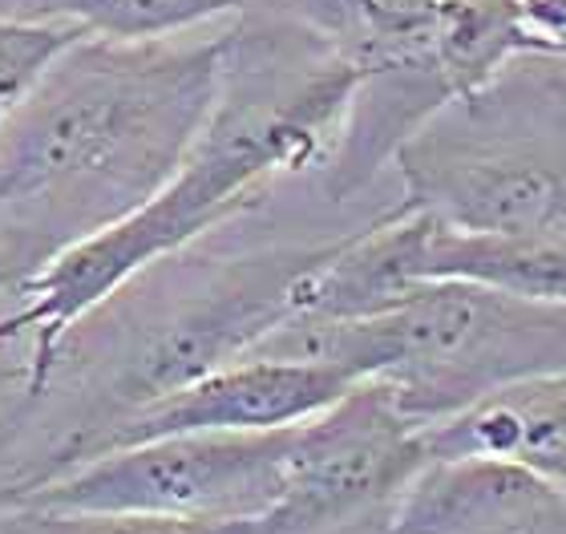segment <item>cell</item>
<instances>
[{"mask_svg":"<svg viewBox=\"0 0 566 534\" xmlns=\"http://www.w3.org/2000/svg\"><path fill=\"white\" fill-rule=\"evenodd\" d=\"M255 356L377 380L424 429L506 380L566 368V304L429 280L373 316L280 324Z\"/></svg>","mask_w":566,"mask_h":534,"instance_id":"277c9868","label":"cell"},{"mask_svg":"<svg viewBox=\"0 0 566 534\" xmlns=\"http://www.w3.org/2000/svg\"><path fill=\"white\" fill-rule=\"evenodd\" d=\"M292 429L170 433L97 453L4 506L118 511L158 519H263L280 499Z\"/></svg>","mask_w":566,"mask_h":534,"instance_id":"8992f818","label":"cell"},{"mask_svg":"<svg viewBox=\"0 0 566 534\" xmlns=\"http://www.w3.org/2000/svg\"><path fill=\"white\" fill-rule=\"evenodd\" d=\"M356 77V61L312 24L263 4L239 12L227 29L214 106L170 182L130 219L57 255L17 292L21 304L0 316V345L29 341L21 377L82 312L146 263L255 211L280 178L324 167Z\"/></svg>","mask_w":566,"mask_h":534,"instance_id":"7a4b0ae2","label":"cell"},{"mask_svg":"<svg viewBox=\"0 0 566 534\" xmlns=\"http://www.w3.org/2000/svg\"><path fill=\"white\" fill-rule=\"evenodd\" d=\"M77 36L82 29L61 21H0V126L21 106L49 61Z\"/></svg>","mask_w":566,"mask_h":534,"instance_id":"9a60e30c","label":"cell"},{"mask_svg":"<svg viewBox=\"0 0 566 534\" xmlns=\"http://www.w3.org/2000/svg\"><path fill=\"white\" fill-rule=\"evenodd\" d=\"M429 462L421 426L377 380H356L292 429L280 499L263 534H385L392 506Z\"/></svg>","mask_w":566,"mask_h":534,"instance_id":"52a82bcc","label":"cell"},{"mask_svg":"<svg viewBox=\"0 0 566 534\" xmlns=\"http://www.w3.org/2000/svg\"><path fill=\"white\" fill-rule=\"evenodd\" d=\"M227 29L109 41L82 33L0 126V292L158 195L211 114Z\"/></svg>","mask_w":566,"mask_h":534,"instance_id":"3957f363","label":"cell"},{"mask_svg":"<svg viewBox=\"0 0 566 534\" xmlns=\"http://www.w3.org/2000/svg\"><path fill=\"white\" fill-rule=\"evenodd\" d=\"M344 235L243 251L199 239L82 312L0 413V506L106 453L146 405L255 353L292 321L304 280Z\"/></svg>","mask_w":566,"mask_h":534,"instance_id":"6da1fadb","label":"cell"},{"mask_svg":"<svg viewBox=\"0 0 566 534\" xmlns=\"http://www.w3.org/2000/svg\"><path fill=\"white\" fill-rule=\"evenodd\" d=\"M424 458H506L566 478V368L506 380L421 429Z\"/></svg>","mask_w":566,"mask_h":534,"instance_id":"30bf717a","label":"cell"},{"mask_svg":"<svg viewBox=\"0 0 566 534\" xmlns=\"http://www.w3.org/2000/svg\"><path fill=\"white\" fill-rule=\"evenodd\" d=\"M413 214V284L458 280L506 296L566 304V239L458 231L433 214Z\"/></svg>","mask_w":566,"mask_h":534,"instance_id":"8fae6325","label":"cell"},{"mask_svg":"<svg viewBox=\"0 0 566 534\" xmlns=\"http://www.w3.org/2000/svg\"><path fill=\"white\" fill-rule=\"evenodd\" d=\"M522 12L566 61V0H522Z\"/></svg>","mask_w":566,"mask_h":534,"instance_id":"2e32d148","label":"cell"},{"mask_svg":"<svg viewBox=\"0 0 566 534\" xmlns=\"http://www.w3.org/2000/svg\"><path fill=\"white\" fill-rule=\"evenodd\" d=\"M251 4L255 0H53V21L109 41H158L239 17Z\"/></svg>","mask_w":566,"mask_h":534,"instance_id":"4fadbf2b","label":"cell"},{"mask_svg":"<svg viewBox=\"0 0 566 534\" xmlns=\"http://www.w3.org/2000/svg\"><path fill=\"white\" fill-rule=\"evenodd\" d=\"M0 21H53V0H0Z\"/></svg>","mask_w":566,"mask_h":534,"instance_id":"e0dca14e","label":"cell"},{"mask_svg":"<svg viewBox=\"0 0 566 534\" xmlns=\"http://www.w3.org/2000/svg\"><path fill=\"white\" fill-rule=\"evenodd\" d=\"M9 380H21V365H12V368H0V385H9Z\"/></svg>","mask_w":566,"mask_h":534,"instance_id":"ac0fdd59","label":"cell"},{"mask_svg":"<svg viewBox=\"0 0 566 534\" xmlns=\"http://www.w3.org/2000/svg\"><path fill=\"white\" fill-rule=\"evenodd\" d=\"M429 53L453 97L482 90L526 53L558 57V49L526 21L522 0H433Z\"/></svg>","mask_w":566,"mask_h":534,"instance_id":"7c38bea8","label":"cell"},{"mask_svg":"<svg viewBox=\"0 0 566 534\" xmlns=\"http://www.w3.org/2000/svg\"><path fill=\"white\" fill-rule=\"evenodd\" d=\"M397 211L458 231L566 239V61L526 53L392 155Z\"/></svg>","mask_w":566,"mask_h":534,"instance_id":"5b68a950","label":"cell"},{"mask_svg":"<svg viewBox=\"0 0 566 534\" xmlns=\"http://www.w3.org/2000/svg\"><path fill=\"white\" fill-rule=\"evenodd\" d=\"M356 380L332 365L312 360H275V356H243L235 365L207 373L187 389L146 405L114 433L109 450L134 441L170 438V433H260V429L300 426Z\"/></svg>","mask_w":566,"mask_h":534,"instance_id":"ba28073f","label":"cell"},{"mask_svg":"<svg viewBox=\"0 0 566 534\" xmlns=\"http://www.w3.org/2000/svg\"><path fill=\"white\" fill-rule=\"evenodd\" d=\"M385 534H566V478L506 458H429Z\"/></svg>","mask_w":566,"mask_h":534,"instance_id":"9c48e42d","label":"cell"},{"mask_svg":"<svg viewBox=\"0 0 566 534\" xmlns=\"http://www.w3.org/2000/svg\"><path fill=\"white\" fill-rule=\"evenodd\" d=\"M0 534H263V519H158L118 511L0 506Z\"/></svg>","mask_w":566,"mask_h":534,"instance_id":"5bb4252c","label":"cell"}]
</instances>
